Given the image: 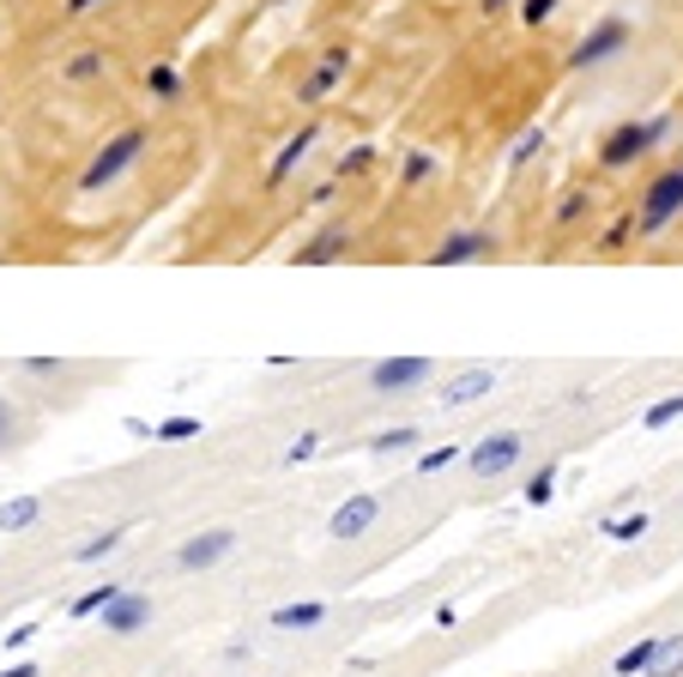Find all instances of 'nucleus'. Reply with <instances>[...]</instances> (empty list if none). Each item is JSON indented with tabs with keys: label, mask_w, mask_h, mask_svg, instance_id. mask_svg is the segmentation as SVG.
I'll use <instances>...</instances> for the list:
<instances>
[{
	"label": "nucleus",
	"mask_w": 683,
	"mask_h": 677,
	"mask_svg": "<svg viewBox=\"0 0 683 677\" xmlns=\"http://www.w3.org/2000/svg\"><path fill=\"white\" fill-rule=\"evenodd\" d=\"M145 157V128H121V133H109L104 140V152L85 164V176H80V188L85 194H104V188H116L121 176H128L133 164Z\"/></svg>",
	"instance_id": "f257e3e1"
},
{
	"label": "nucleus",
	"mask_w": 683,
	"mask_h": 677,
	"mask_svg": "<svg viewBox=\"0 0 683 677\" xmlns=\"http://www.w3.org/2000/svg\"><path fill=\"white\" fill-rule=\"evenodd\" d=\"M683 218V164L659 169L654 182H647L642 206H635V236H659Z\"/></svg>",
	"instance_id": "f03ea898"
},
{
	"label": "nucleus",
	"mask_w": 683,
	"mask_h": 677,
	"mask_svg": "<svg viewBox=\"0 0 683 677\" xmlns=\"http://www.w3.org/2000/svg\"><path fill=\"white\" fill-rule=\"evenodd\" d=\"M671 133V116H654V121H618V128L599 140V164L604 169H630L635 157H647L659 140Z\"/></svg>",
	"instance_id": "7ed1b4c3"
},
{
	"label": "nucleus",
	"mask_w": 683,
	"mask_h": 677,
	"mask_svg": "<svg viewBox=\"0 0 683 677\" xmlns=\"http://www.w3.org/2000/svg\"><path fill=\"white\" fill-rule=\"evenodd\" d=\"M363 381H369V393L394 400V393H411V388H423V381H435V357H423V352L375 357V364L363 369Z\"/></svg>",
	"instance_id": "20e7f679"
},
{
	"label": "nucleus",
	"mask_w": 683,
	"mask_h": 677,
	"mask_svg": "<svg viewBox=\"0 0 683 677\" xmlns=\"http://www.w3.org/2000/svg\"><path fill=\"white\" fill-rule=\"evenodd\" d=\"M520 460H526V436H520V430H490V436H478V442L466 448V466H472L484 484L508 478Z\"/></svg>",
	"instance_id": "39448f33"
},
{
	"label": "nucleus",
	"mask_w": 683,
	"mask_h": 677,
	"mask_svg": "<svg viewBox=\"0 0 683 677\" xmlns=\"http://www.w3.org/2000/svg\"><path fill=\"white\" fill-rule=\"evenodd\" d=\"M630 37H635V31H630V19H623V13H604L599 25H592L587 37H580L575 49H568V67H575V73H587V67L618 61V55L630 49Z\"/></svg>",
	"instance_id": "423d86ee"
},
{
	"label": "nucleus",
	"mask_w": 683,
	"mask_h": 677,
	"mask_svg": "<svg viewBox=\"0 0 683 677\" xmlns=\"http://www.w3.org/2000/svg\"><path fill=\"white\" fill-rule=\"evenodd\" d=\"M375 526H382V490H357L327 514V533L339 538V545H357V538H369Z\"/></svg>",
	"instance_id": "0eeeda50"
},
{
	"label": "nucleus",
	"mask_w": 683,
	"mask_h": 677,
	"mask_svg": "<svg viewBox=\"0 0 683 677\" xmlns=\"http://www.w3.org/2000/svg\"><path fill=\"white\" fill-rule=\"evenodd\" d=\"M490 254H496V236L478 230V224H460V230H447L423 261L430 266H478V261H490Z\"/></svg>",
	"instance_id": "6e6552de"
},
{
	"label": "nucleus",
	"mask_w": 683,
	"mask_h": 677,
	"mask_svg": "<svg viewBox=\"0 0 683 677\" xmlns=\"http://www.w3.org/2000/svg\"><path fill=\"white\" fill-rule=\"evenodd\" d=\"M230 550H237V526H200V533H188L182 545H176V569H188V574L218 569Z\"/></svg>",
	"instance_id": "1a4fd4ad"
},
{
	"label": "nucleus",
	"mask_w": 683,
	"mask_h": 677,
	"mask_svg": "<svg viewBox=\"0 0 683 677\" xmlns=\"http://www.w3.org/2000/svg\"><path fill=\"white\" fill-rule=\"evenodd\" d=\"M496 381H502L496 364H466V369H454V376H442V405H447V412H466V405L490 400Z\"/></svg>",
	"instance_id": "9d476101"
},
{
	"label": "nucleus",
	"mask_w": 683,
	"mask_h": 677,
	"mask_svg": "<svg viewBox=\"0 0 683 677\" xmlns=\"http://www.w3.org/2000/svg\"><path fill=\"white\" fill-rule=\"evenodd\" d=\"M145 623H152V593H133V586H121L116 599L104 605V636H116V641L140 636Z\"/></svg>",
	"instance_id": "9b49d317"
},
{
	"label": "nucleus",
	"mask_w": 683,
	"mask_h": 677,
	"mask_svg": "<svg viewBox=\"0 0 683 677\" xmlns=\"http://www.w3.org/2000/svg\"><path fill=\"white\" fill-rule=\"evenodd\" d=\"M351 248H357V236L345 230V224H327V230L309 236V242H302L297 254H290V261H297V266H333V261H345Z\"/></svg>",
	"instance_id": "f8f14e48"
},
{
	"label": "nucleus",
	"mask_w": 683,
	"mask_h": 677,
	"mask_svg": "<svg viewBox=\"0 0 683 677\" xmlns=\"http://www.w3.org/2000/svg\"><path fill=\"white\" fill-rule=\"evenodd\" d=\"M266 623L278 629V636H309V629L327 623V599H290V605H273V617Z\"/></svg>",
	"instance_id": "ddd939ff"
},
{
	"label": "nucleus",
	"mask_w": 683,
	"mask_h": 677,
	"mask_svg": "<svg viewBox=\"0 0 683 677\" xmlns=\"http://www.w3.org/2000/svg\"><path fill=\"white\" fill-rule=\"evenodd\" d=\"M345 67H351V49H327L315 67H309V79H302V92H297V97H302V104H321V97H327L333 85L345 79Z\"/></svg>",
	"instance_id": "4468645a"
},
{
	"label": "nucleus",
	"mask_w": 683,
	"mask_h": 677,
	"mask_svg": "<svg viewBox=\"0 0 683 677\" xmlns=\"http://www.w3.org/2000/svg\"><path fill=\"white\" fill-rule=\"evenodd\" d=\"M315 140H321V128H297V133H290V140L278 145V157L266 164V182H273V188H278V182H290V176L302 169V157L315 152Z\"/></svg>",
	"instance_id": "2eb2a0df"
},
{
	"label": "nucleus",
	"mask_w": 683,
	"mask_h": 677,
	"mask_svg": "<svg viewBox=\"0 0 683 677\" xmlns=\"http://www.w3.org/2000/svg\"><path fill=\"white\" fill-rule=\"evenodd\" d=\"M659 641H666V636H642L635 648H623L618 660H611V677H647V672H654V660H659Z\"/></svg>",
	"instance_id": "dca6fc26"
},
{
	"label": "nucleus",
	"mask_w": 683,
	"mask_h": 677,
	"mask_svg": "<svg viewBox=\"0 0 683 677\" xmlns=\"http://www.w3.org/2000/svg\"><path fill=\"white\" fill-rule=\"evenodd\" d=\"M43 521V496H7L0 502V533H31Z\"/></svg>",
	"instance_id": "f3484780"
},
{
	"label": "nucleus",
	"mask_w": 683,
	"mask_h": 677,
	"mask_svg": "<svg viewBox=\"0 0 683 677\" xmlns=\"http://www.w3.org/2000/svg\"><path fill=\"white\" fill-rule=\"evenodd\" d=\"M599 533H604V538H618V545H635V538H647V508H623V514H604Z\"/></svg>",
	"instance_id": "a211bd4d"
},
{
	"label": "nucleus",
	"mask_w": 683,
	"mask_h": 677,
	"mask_svg": "<svg viewBox=\"0 0 683 677\" xmlns=\"http://www.w3.org/2000/svg\"><path fill=\"white\" fill-rule=\"evenodd\" d=\"M121 538H128V526H104V533H92V538H80V545H73V562H104V557H116Z\"/></svg>",
	"instance_id": "6ab92c4d"
},
{
	"label": "nucleus",
	"mask_w": 683,
	"mask_h": 677,
	"mask_svg": "<svg viewBox=\"0 0 683 677\" xmlns=\"http://www.w3.org/2000/svg\"><path fill=\"white\" fill-rule=\"evenodd\" d=\"M520 502H526V508H544V502H556V460H544V466H539L532 478L520 484Z\"/></svg>",
	"instance_id": "aec40b11"
},
{
	"label": "nucleus",
	"mask_w": 683,
	"mask_h": 677,
	"mask_svg": "<svg viewBox=\"0 0 683 677\" xmlns=\"http://www.w3.org/2000/svg\"><path fill=\"white\" fill-rule=\"evenodd\" d=\"M116 593H121V586H116V581H104V586H85L80 599L67 605V617H73V623H85V617H104V605H109V599H116Z\"/></svg>",
	"instance_id": "412c9836"
},
{
	"label": "nucleus",
	"mask_w": 683,
	"mask_h": 677,
	"mask_svg": "<svg viewBox=\"0 0 683 677\" xmlns=\"http://www.w3.org/2000/svg\"><path fill=\"white\" fill-rule=\"evenodd\" d=\"M678 417H683V388H678V393H666V400H654V405H647V412H642V430H671Z\"/></svg>",
	"instance_id": "4be33fe9"
},
{
	"label": "nucleus",
	"mask_w": 683,
	"mask_h": 677,
	"mask_svg": "<svg viewBox=\"0 0 683 677\" xmlns=\"http://www.w3.org/2000/svg\"><path fill=\"white\" fill-rule=\"evenodd\" d=\"M647 677H683V629H671V636L659 641V660Z\"/></svg>",
	"instance_id": "5701e85b"
},
{
	"label": "nucleus",
	"mask_w": 683,
	"mask_h": 677,
	"mask_svg": "<svg viewBox=\"0 0 683 677\" xmlns=\"http://www.w3.org/2000/svg\"><path fill=\"white\" fill-rule=\"evenodd\" d=\"M435 169H442V157H435V152H406V164H399V182H406V188H423Z\"/></svg>",
	"instance_id": "b1692460"
},
{
	"label": "nucleus",
	"mask_w": 683,
	"mask_h": 677,
	"mask_svg": "<svg viewBox=\"0 0 683 677\" xmlns=\"http://www.w3.org/2000/svg\"><path fill=\"white\" fill-rule=\"evenodd\" d=\"M460 460H466L460 442H442V448H423V454H418V472H423V478H435V472L460 466Z\"/></svg>",
	"instance_id": "393cba45"
},
{
	"label": "nucleus",
	"mask_w": 683,
	"mask_h": 677,
	"mask_svg": "<svg viewBox=\"0 0 683 677\" xmlns=\"http://www.w3.org/2000/svg\"><path fill=\"white\" fill-rule=\"evenodd\" d=\"M145 92L158 97V104H170V97L182 92V73H176L170 61H158V67H152V73H145Z\"/></svg>",
	"instance_id": "a878e982"
},
{
	"label": "nucleus",
	"mask_w": 683,
	"mask_h": 677,
	"mask_svg": "<svg viewBox=\"0 0 683 677\" xmlns=\"http://www.w3.org/2000/svg\"><path fill=\"white\" fill-rule=\"evenodd\" d=\"M418 442V424H394V430L369 436V454H394V448H411Z\"/></svg>",
	"instance_id": "bb28decb"
},
{
	"label": "nucleus",
	"mask_w": 683,
	"mask_h": 677,
	"mask_svg": "<svg viewBox=\"0 0 683 677\" xmlns=\"http://www.w3.org/2000/svg\"><path fill=\"white\" fill-rule=\"evenodd\" d=\"M152 436H158V442H194V436H200V417L176 412V417H164V424H158Z\"/></svg>",
	"instance_id": "cd10ccee"
},
{
	"label": "nucleus",
	"mask_w": 683,
	"mask_h": 677,
	"mask_svg": "<svg viewBox=\"0 0 683 677\" xmlns=\"http://www.w3.org/2000/svg\"><path fill=\"white\" fill-rule=\"evenodd\" d=\"M315 454H321V436H315V430H302L297 442L285 448V466H309V460H315Z\"/></svg>",
	"instance_id": "c85d7f7f"
},
{
	"label": "nucleus",
	"mask_w": 683,
	"mask_h": 677,
	"mask_svg": "<svg viewBox=\"0 0 683 677\" xmlns=\"http://www.w3.org/2000/svg\"><path fill=\"white\" fill-rule=\"evenodd\" d=\"M556 7H563V0H520V25H532V31H539V25H551V19H556Z\"/></svg>",
	"instance_id": "c756f323"
},
{
	"label": "nucleus",
	"mask_w": 683,
	"mask_h": 677,
	"mask_svg": "<svg viewBox=\"0 0 683 677\" xmlns=\"http://www.w3.org/2000/svg\"><path fill=\"white\" fill-rule=\"evenodd\" d=\"M630 236H635V212H630V218H618V224H611V230H604V242H599V248H604V254H618V248L630 242Z\"/></svg>",
	"instance_id": "7c9ffc66"
},
{
	"label": "nucleus",
	"mask_w": 683,
	"mask_h": 677,
	"mask_svg": "<svg viewBox=\"0 0 683 677\" xmlns=\"http://www.w3.org/2000/svg\"><path fill=\"white\" fill-rule=\"evenodd\" d=\"M92 73H104V55H97V49L73 55V67H67V79H92Z\"/></svg>",
	"instance_id": "2f4dec72"
},
{
	"label": "nucleus",
	"mask_w": 683,
	"mask_h": 677,
	"mask_svg": "<svg viewBox=\"0 0 683 677\" xmlns=\"http://www.w3.org/2000/svg\"><path fill=\"white\" fill-rule=\"evenodd\" d=\"M19 369H25V376H61V369H67V357H25Z\"/></svg>",
	"instance_id": "473e14b6"
},
{
	"label": "nucleus",
	"mask_w": 683,
	"mask_h": 677,
	"mask_svg": "<svg viewBox=\"0 0 683 677\" xmlns=\"http://www.w3.org/2000/svg\"><path fill=\"white\" fill-rule=\"evenodd\" d=\"M13 430H19V417H13V400H7V393H0V448L13 442Z\"/></svg>",
	"instance_id": "72a5a7b5"
},
{
	"label": "nucleus",
	"mask_w": 683,
	"mask_h": 677,
	"mask_svg": "<svg viewBox=\"0 0 683 677\" xmlns=\"http://www.w3.org/2000/svg\"><path fill=\"white\" fill-rule=\"evenodd\" d=\"M369 157H375V152H369V145H357V152L339 164V176H363V169H369Z\"/></svg>",
	"instance_id": "f704fd0d"
},
{
	"label": "nucleus",
	"mask_w": 683,
	"mask_h": 677,
	"mask_svg": "<svg viewBox=\"0 0 683 677\" xmlns=\"http://www.w3.org/2000/svg\"><path fill=\"white\" fill-rule=\"evenodd\" d=\"M31 641H37V623H19V629H7V648H31Z\"/></svg>",
	"instance_id": "c9c22d12"
},
{
	"label": "nucleus",
	"mask_w": 683,
	"mask_h": 677,
	"mask_svg": "<svg viewBox=\"0 0 683 677\" xmlns=\"http://www.w3.org/2000/svg\"><path fill=\"white\" fill-rule=\"evenodd\" d=\"M580 206H587V200H580V194H568L563 206H556V224H575V218H580Z\"/></svg>",
	"instance_id": "e433bc0d"
},
{
	"label": "nucleus",
	"mask_w": 683,
	"mask_h": 677,
	"mask_svg": "<svg viewBox=\"0 0 683 677\" xmlns=\"http://www.w3.org/2000/svg\"><path fill=\"white\" fill-rule=\"evenodd\" d=\"M539 145H544V133H526V140H520V145H514V164H526V157L539 152Z\"/></svg>",
	"instance_id": "4c0bfd02"
},
{
	"label": "nucleus",
	"mask_w": 683,
	"mask_h": 677,
	"mask_svg": "<svg viewBox=\"0 0 683 677\" xmlns=\"http://www.w3.org/2000/svg\"><path fill=\"white\" fill-rule=\"evenodd\" d=\"M0 677H43V665H37V660H19V665H7Z\"/></svg>",
	"instance_id": "58836bf2"
},
{
	"label": "nucleus",
	"mask_w": 683,
	"mask_h": 677,
	"mask_svg": "<svg viewBox=\"0 0 683 677\" xmlns=\"http://www.w3.org/2000/svg\"><path fill=\"white\" fill-rule=\"evenodd\" d=\"M484 13H508V7H520V0H478Z\"/></svg>",
	"instance_id": "ea45409f"
},
{
	"label": "nucleus",
	"mask_w": 683,
	"mask_h": 677,
	"mask_svg": "<svg viewBox=\"0 0 683 677\" xmlns=\"http://www.w3.org/2000/svg\"><path fill=\"white\" fill-rule=\"evenodd\" d=\"M92 7H97V0H67V13H73V19H80V13H92Z\"/></svg>",
	"instance_id": "a19ab883"
}]
</instances>
